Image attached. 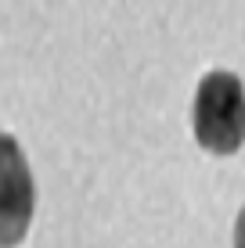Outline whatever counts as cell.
Segmentation results:
<instances>
[{"instance_id":"1","label":"cell","mask_w":245,"mask_h":248,"mask_svg":"<svg viewBox=\"0 0 245 248\" xmlns=\"http://www.w3.org/2000/svg\"><path fill=\"white\" fill-rule=\"evenodd\" d=\"M195 140L213 155H234L245 144V83L227 68H213L198 79L191 105Z\"/></svg>"},{"instance_id":"3","label":"cell","mask_w":245,"mask_h":248,"mask_svg":"<svg viewBox=\"0 0 245 248\" xmlns=\"http://www.w3.org/2000/svg\"><path fill=\"white\" fill-rule=\"evenodd\" d=\"M234 248H245V209L234 219Z\"/></svg>"},{"instance_id":"2","label":"cell","mask_w":245,"mask_h":248,"mask_svg":"<svg viewBox=\"0 0 245 248\" xmlns=\"http://www.w3.org/2000/svg\"><path fill=\"white\" fill-rule=\"evenodd\" d=\"M0 191H4V248H15L22 234L29 230L33 219V176L25 166L15 137H4V176H0Z\"/></svg>"}]
</instances>
